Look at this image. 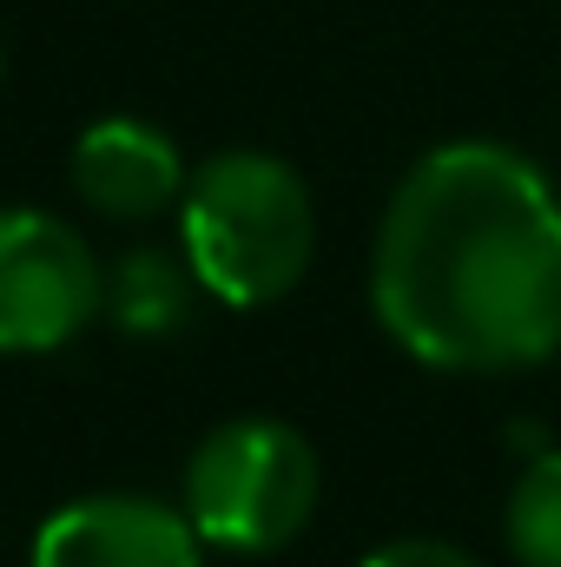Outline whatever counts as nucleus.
Masks as SVG:
<instances>
[{"label":"nucleus","instance_id":"obj_1","mask_svg":"<svg viewBox=\"0 0 561 567\" xmlns=\"http://www.w3.org/2000/svg\"><path fill=\"white\" fill-rule=\"evenodd\" d=\"M370 310L442 377H516L561 357V185L502 140L429 145L397 178Z\"/></svg>","mask_w":561,"mask_h":567},{"label":"nucleus","instance_id":"obj_6","mask_svg":"<svg viewBox=\"0 0 561 567\" xmlns=\"http://www.w3.org/2000/svg\"><path fill=\"white\" fill-rule=\"evenodd\" d=\"M67 172H73V192L100 218H159L192 185L178 145L159 126H145V120H93L73 140V165Z\"/></svg>","mask_w":561,"mask_h":567},{"label":"nucleus","instance_id":"obj_7","mask_svg":"<svg viewBox=\"0 0 561 567\" xmlns=\"http://www.w3.org/2000/svg\"><path fill=\"white\" fill-rule=\"evenodd\" d=\"M192 265L172 251H126L106 278V317L126 337H172L192 317Z\"/></svg>","mask_w":561,"mask_h":567},{"label":"nucleus","instance_id":"obj_3","mask_svg":"<svg viewBox=\"0 0 561 567\" xmlns=\"http://www.w3.org/2000/svg\"><path fill=\"white\" fill-rule=\"evenodd\" d=\"M324 495V468L310 435L278 416H232L185 462V515L205 548L225 555H278L290 548Z\"/></svg>","mask_w":561,"mask_h":567},{"label":"nucleus","instance_id":"obj_9","mask_svg":"<svg viewBox=\"0 0 561 567\" xmlns=\"http://www.w3.org/2000/svg\"><path fill=\"white\" fill-rule=\"evenodd\" d=\"M357 567H482L469 548L456 542H429V535H404V542H384L377 555H364Z\"/></svg>","mask_w":561,"mask_h":567},{"label":"nucleus","instance_id":"obj_4","mask_svg":"<svg viewBox=\"0 0 561 567\" xmlns=\"http://www.w3.org/2000/svg\"><path fill=\"white\" fill-rule=\"evenodd\" d=\"M93 317H106V278L86 238L33 205L0 212V357L67 350Z\"/></svg>","mask_w":561,"mask_h":567},{"label":"nucleus","instance_id":"obj_2","mask_svg":"<svg viewBox=\"0 0 561 567\" xmlns=\"http://www.w3.org/2000/svg\"><path fill=\"white\" fill-rule=\"evenodd\" d=\"M178 245L198 290L232 310L290 297L317 258V205L304 172L258 145L212 152L178 198Z\"/></svg>","mask_w":561,"mask_h":567},{"label":"nucleus","instance_id":"obj_5","mask_svg":"<svg viewBox=\"0 0 561 567\" xmlns=\"http://www.w3.org/2000/svg\"><path fill=\"white\" fill-rule=\"evenodd\" d=\"M185 508L152 495H80L33 535V567H205Z\"/></svg>","mask_w":561,"mask_h":567},{"label":"nucleus","instance_id":"obj_8","mask_svg":"<svg viewBox=\"0 0 561 567\" xmlns=\"http://www.w3.org/2000/svg\"><path fill=\"white\" fill-rule=\"evenodd\" d=\"M502 535L516 567H561V449H542L522 462L509 508H502Z\"/></svg>","mask_w":561,"mask_h":567}]
</instances>
